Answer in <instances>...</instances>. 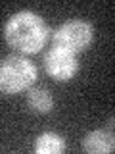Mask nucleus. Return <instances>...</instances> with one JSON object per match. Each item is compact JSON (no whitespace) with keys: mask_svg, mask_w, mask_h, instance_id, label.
<instances>
[{"mask_svg":"<svg viewBox=\"0 0 115 154\" xmlns=\"http://www.w3.org/2000/svg\"><path fill=\"white\" fill-rule=\"evenodd\" d=\"M52 41H54L56 46L65 48L73 54H79L92 45L94 27L92 23L84 21V19H67L54 31Z\"/></svg>","mask_w":115,"mask_h":154,"instance_id":"obj_3","label":"nucleus"},{"mask_svg":"<svg viewBox=\"0 0 115 154\" xmlns=\"http://www.w3.org/2000/svg\"><path fill=\"white\" fill-rule=\"evenodd\" d=\"M50 37V27L38 14L19 10L4 23V38L19 54H37Z\"/></svg>","mask_w":115,"mask_h":154,"instance_id":"obj_1","label":"nucleus"},{"mask_svg":"<svg viewBox=\"0 0 115 154\" xmlns=\"http://www.w3.org/2000/svg\"><path fill=\"white\" fill-rule=\"evenodd\" d=\"M38 77V69L23 54H8L0 58V93L17 94L31 89Z\"/></svg>","mask_w":115,"mask_h":154,"instance_id":"obj_2","label":"nucleus"},{"mask_svg":"<svg viewBox=\"0 0 115 154\" xmlns=\"http://www.w3.org/2000/svg\"><path fill=\"white\" fill-rule=\"evenodd\" d=\"M83 150L90 154H109L115 150V137L111 129H94L83 137Z\"/></svg>","mask_w":115,"mask_h":154,"instance_id":"obj_5","label":"nucleus"},{"mask_svg":"<svg viewBox=\"0 0 115 154\" xmlns=\"http://www.w3.org/2000/svg\"><path fill=\"white\" fill-rule=\"evenodd\" d=\"M27 104L35 114H50L54 108V96L44 87L27 89Z\"/></svg>","mask_w":115,"mask_h":154,"instance_id":"obj_6","label":"nucleus"},{"mask_svg":"<svg viewBox=\"0 0 115 154\" xmlns=\"http://www.w3.org/2000/svg\"><path fill=\"white\" fill-rule=\"evenodd\" d=\"M44 69L46 73L56 81H71L75 77V73L79 71V60L77 54L65 50L60 46H50L44 54Z\"/></svg>","mask_w":115,"mask_h":154,"instance_id":"obj_4","label":"nucleus"},{"mask_svg":"<svg viewBox=\"0 0 115 154\" xmlns=\"http://www.w3.org/2000/svg\"><path fill=\"white\" fill-rule=\"evenodd\" d=\"M33 150L37 154H60L65 150V139L54 131L40 133L33 143Z\"/></svg>","mask_w":115,"mask_h":154,"instance_id":"obj_7","label":"nucleus"}]
</instances>
